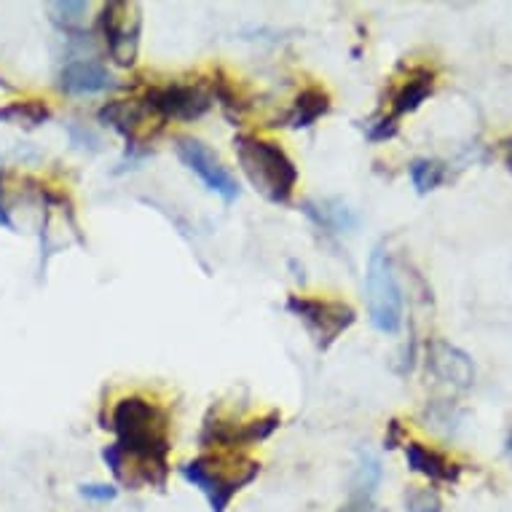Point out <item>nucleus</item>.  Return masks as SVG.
<instances>
[{"label": "nucleus", "instance_id": "obj_1", "mask_svg": "<svg viewBox=\"0 0 512 512\" xmlns=\"http://www.w3.org/2000/svg\"><path fill=\"white\" fill-rule=\"evenodd\" d=\"M116 443L102 451V459L118 483L132 491L140 486H167L169 478V413L148 397H121L110 413Z\"/></svg>", "mask_w": 512, "mask_h": 512}, {"label": "nucleus", "instance_id": "obj_2", "mask_svg": "<svg viewBox=\"0 0 512 512\" xmlns=\"http://www.w3.org/2000/svg\"><path fill=\"white\" fill-rule=\"evenodd\" d=\"M234 153L244 177L271 204H290L298 188V167L285 148L274 140L255 135H236Z\"/></svg>", "mask_w": 512, "mask_h": 512}, {"label": "nucleus", "instance_id": "obj_3", "mask_svg": "<svg viewBox=\"0 0 512 512\" xmlns=\"http://www.w3.org/2000/svg\"><path fill=\"white\" fill-rule=\"evenodd\" d=\"M258 472H261V464L252 462L244 454H236V451L199 456L194 462H185L180 467V475L207 496L212 512H226L231 499L247 483L258 478Z\"/></svg>", "mask_w": 512, "mask_h": 512}, {"label": "nucleus", "instance_id": "obj_4", "mask_svg": "<svg viewBox=\"0 0 512 512\" xmlns=\"http://www.w3.org/2000/svg\"><path fill=\"white\" fill-rule=\"evenodd\" d=\"M365 295H368V314L378 333L395 336L403 328V290L397 282L395 266L384 247L370 252L368 274H365Z\"/></svg>", "mask_w": 512, "mask_h": 512}, {"label": "nucleus", "instance_id": "obj_5", "mask_svg": "<svg viewBox=\"0 0 512 512\" xmlns=\"http://www.w3.org/2000/svg\"><path fill=\"white\" fill-rule=\"evenodd\" d=\"M285 309L293 314L303 328L309 330L319 349H330L346 330L357 322V311L344 301L330 298H311V295H290Z\"/></svg>", "mask_w": 512, "mask_h": 512}, {"label": "nucleus", "instance_id": "obj_6", "mask_svg": "<svg viewBox=\"0 0 512 512\" xmlns=\"http://www.w3.org/2000/svg\"><path fill=\"white\" fill-rule=\"evenodd\" d=\"M210 86L204 84H167L151 86L143 97V105L148 108L159 124L164 121H199L207 116L212 108Z\"/></svg>", "mask_w": 512, "mask_h": 512}, {"label": "nucleus", "instance_id": "obj_7", "mask_svg": "<svg viewBox=\"0 0 512 512\" xmlns=\"http://www.w3.org/2000/svg\"><path fill=\"white\" fill-rule=\"evenodd\" d=\"M282 424L279 413H269L261 419L236 421L228 416L212 411L202 427V445L204 448H223V451H239V448H250V445L261 443L271 437Z\"/></svg>", "mask_w": 512, "mask_h": 512}, {"label": "nucleus", "instance_id": "obj_8", "mask_svg": "<svg viewBox=\"0 0 512 512\" xmlns=\"http://www.w3.org/2000/svg\"><path fill=\"white\" fill-rule=\"evenodd\" d=\"M100 30L113 62L132 68L140 46V9L129 3H108L100 14Z\"/></svg>", "mask_w": 512, "mask_h": 512}, {"label": "nucleus", "instance_id": "obj_9", "mask_svg": "<svg viewBox=\"0 0 512 512\" xmlns=\"http://www.w3.org/2000/svg\"><path fill=\"white\" fill-rule=\"evenodd\" d=\"M175 153L177 159L183 161L185 167L191 169V172L210 188L212 194H218L223 202L231 204L239 199V183H236V177L228 172L226 164H223L202 140L180 137L175 143Z\"/></svg>", "mask_w": 512, "mask_h": 512}, {"label": "nucleus", "instance_id": "obj_10", "mask_svg": "<svg viewBox=\"0 0 512 512\" xmlns=\"http://www.w3.org/2000/svg\"><path fill=\"white\" fill-rule=\"evenodd\" d=\"M427 368L437 381H443L459 392L475 384V365H472L470 354L443 338H435L427 344Z\"/></svg>", "mask_w": 512, "mask_h": 512}, {"label": "nucleus", "instance_id": "obj_11", "mask_svg": "<svg viewBox=\"0 0 512 512\" xmlns=\"http://www.w3.org/2000/svg\"><path fill=\"white\" fill-rule=\"evenodd\" d=\"M59 89L65 94H100L113 89V76L94 59H73L59 73Z\"/></svg>", "mask_w": 512, "mask_h": 512}, {"label": "nucleus", "instance_id": "obj_12", "mask_svg": "<svg viewBox=\"0 0 512 512\" xmlns=\"http://www.w3.org/2000/svg\"><path fill=\"white\" fill-rule=\"evenodd\" d=\"M97 118H100L105 126H113L118 135H124L126 143L135 148L140 129H143L145 121L153 116L148 113L143 100H113L102 105Z\"/></svg>", "mask_w": 512, "mask_h": 512}, {"label": "nucleus", "instance_id": "obj_13", "mask_svg": "<svg viewBox=\"0 0 512 512\" xmlns=\"http://www.w3.org/2000/svg\"><path fill=\"white\" fill-rule=\"evenodd\" d=\"M405 459L413 472H419L432 483H456L462 475V467L454 462H448L443 454H437L432 448H424L421 443L411 440L405 443Z\"/></svg>", "mask_w": 512, "mask_h": 512}, {"label": "nucleus", "instance_id": "obj_14", "mask_svg": "<svg viewBox=\"0 0 512 512\" xmlns=\"http://www.w3.org/2000/svg\"><path fill=\"white\" fill-rule=\"evenodd\" d=\"M432 92H435V73L424 68L413 70L411 78H408V81L397 89L395 97H392V108H389L387 116L392 118V121H400V118L419 108L427 97H432Z\"/></svg>", "mask_w": 512, "mask_h": 512}, {"label": "nucleus", "instance_id": "obj_15", "mask_svg": "<svg viewBox=\"0 0 512 512\" xmlns=\"http://www.w3.org/2000/svg\"><path fill=\"white\" fill-rule=\"evenodd\" d=\"M330 110V94L322 86H306L293 102V110L287 113V126L293 129H306V126L317 124L319 118L328 116Z\"/></svg>", "mask_w": 512, "mask_h": 512}, {"label": "nucleus", "instance_id": "obj_16", "mask_svg": "<svg viewBox=\"0 0 512 512\" xmlns=\"http://www.w3.org/2000/svg\"><path fill=\"white\" fill-rule=\"evenodd\" d=\"M303 212L309 215L317 226L328 228L333 234H344V231H352L357 228V215H354L349 207H344L336 199H325V202H306L303 204Z\"/></svg>", "mask_w": 512, "mask_h": 512}, {"label": "nucleus", "instance_id": "obj_17", "mask_svg": "<svg viewBox=\"0 0 512 512\" xmlns=\"http://www.w3.org/2000/svg\"><path fill=\"white\" fill-rule=\"evenodd\" d=\"M378 483H381V462L370 451H362L360 464L354 470L352 478V499H365V502H373V494H376Z\"/></svg>", "mask_w": 512, "mask_h": 512}, {"label": "nucleus", "instance_id": "obj_18", "mask_svg": "<svg viewBox=\"0 0 512 512\" xmlns=\"http://www.w3.org/2000/svg\"><path fill=\"white\" fill-rule=\"evenodd\" d=\"M51 118V110L41 100H19L9 102L6 108H0V121L14 126H41Z\"/></svg>", "mask_w": 512, "mask_h": 512}, {"label": "nucleus", "instance_id": "obj_19", "mask_svg": "<svg viewBox=\"0 0 512 512\" xmlns=\"http://www.w3.org/2000/svg\"><path fill=\"white\" fill-rule=\"evenodd\" d=\"M51 22L65 30V33H81L86 27V14H89V6L86 3H73V0H65V3H51L49 6Z\"/></svg>", "mask_w": 512, "mask_h": 512}, {"label": "nucleus", "instance_id": "obj_20", "mask_svg": "<svg viewBox=\"0 0 512 512\" xmlns=\"http://www.w3.org/2000/svg\"><path fill=\"white\" fill-rule=\"evenodd\" d=\"M408 172H411V180L419 194L435 191L437 185L445 180V175H448V169H445L443 161L435 159H416L411 167H408Z\"/></svg>", "mask_w": 512, "mask_h": 512}, {"label": "nucleus", "instance_id": "obj_21", "mask_svg": "<svg viewBox=\"0 0 512 512\" xmlns=\"http://www.w3.org/2000/svg\"><path fill=\"white\" fill-rule=\"evenodd\" d=\"M405 507L408 512H443L440 496L432 488H411L405 494Z\"/></svg>", "mask_w": 512, "mask_h": 512}, {"label": "nucleus", "instance_id": "obj_22", "mask_svg": "<svg viewBox=\"0 0 512 512\" xmlns=\"http://www.w3.org/2000/svg\"><path fill=\"white\" fill-rule=\"evenodd\" d=\"M68 132H70V140H73V145H76V148H81V151H92V153H97L100 151V137L94 135L92 129H86L84 124H76V121H73V124H68Z\"/></svg>", "mask_w": 512, "mask_h": 512}, {"label": "nucleus", "instance_id": "obj_23", "mask_svg": "<svg viewBox=\"0 0 512 512\" xmlns=\"http://www.w3.org/2000/svg\"><path fill=\"white\" fill-rule=\"evenodd\" d=\"M397 129H400V124H397V121H392L389 116H381V118H376L373 124H368V140H373V143L392 140V137L397 135Z\"/></svg>", "mask_w": 512, "mask_h": 512}, {"label": "nucleus", "instance_id": "obj_24", "mask_svg": "<svg viewBox=\"0 0 512 512\" xmlns=\"http://www.w3.org/2000/svg\"><path fill=\"white\" fill-rule=\"evenodd\" d=\"M116 488L108 486V483H89V486H81V496L84 499H92V502H110L116 499Z\"/></svg>", "mask_w": 512, "mask_h": 512}, {"label": "nucleus", "instance_id": "obj_25", "mask_svg": "<svg viewBox=\"0 0 512 512\" xmlns=\"http://www.w3.org/2000/svg\"><path fill=\"white\" fill-rule=\"evenodd\" d=\"M338 512H378V510L373 502H365V499H349V504L341 507Z\"/></svg>", "mask_w": 512, "mask_h": 512}, {"label": "nucleus", "instance_id": "obj_26", "mask_svg": "<svg viewBox=\"0 0 512 512\" xmlns=\"http://www.w3.org/2000/svg\"><path fill=\"white\" fill-rule=\"evenodd\" d=\"M0 226H3V228H14V223H11L9 210H6V204H3V185H0Z\"/></svg>", "mask_w": 512, "mask_h": 512}, {"label": "nucleus", "instance_id": "obj_27", "mask_svg": "<svg viewBox=\"0 0 512 512\" xmlns=\"http://www.w3.org/2000/svg\"><path fill=\"white\" fill-rule=\"evenodd\" d=\"M502 151H504V164H507V169L512 172V137H507V140H504Z\"/></svg>", "mask_w": 512, "mask_h": 512}, {"label": "nucleus", "instance_id": "obj_28", "mask_svg": "<svg viewBox=\"0 0 512 512\" xmlns=\"http://www.w3.org/2000/svg\"><path fill=\"white\" fill-rule=\"evenodd\" d=\"M507 451H510V456H512V432L507 435Z\"/></svg>", "mask_w": 512, "mask_h": 512}]
</instances>
